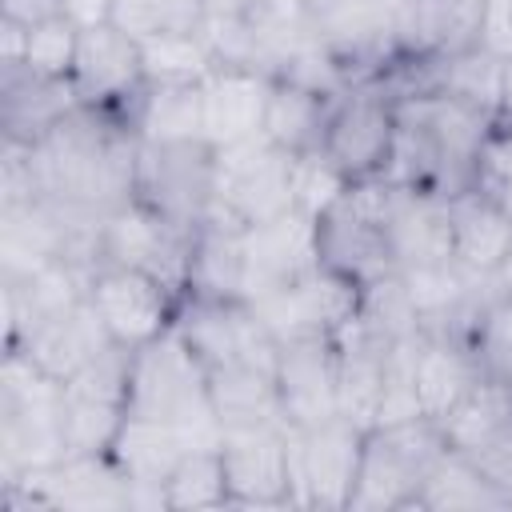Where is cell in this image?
Here are the masks:
<instances>
[{
	"label": "cell",
	"instance_id": "2e32d148",
	"mask_svg": "<svg viewBox=\"0 0 512 512\" xmlns=\"http://www.w3.org/2000/svg\"><path fill=\"white\" fill-rule=\"evenodd\" d=\"M88 300L104 316V324H108V332H112L116 344L144 348L156 336H164L168 328H176V316H180V300L184 296L168 280H160L152 272L100 264L92 272Z\"/></svg>",
	"mask_w": 512,
	"mask_h": 512
},
{
	"label": "cell",
	"instance_id": "d4e9b609",
	"mask_svg": "<svg viewBox=\"0 0 512 512\" xmlns=\"http://www.w3.org/2000/svg\"><path fill=\"white\" fill-rule=\"evenodd\" d=\"M116 340L104 324V316L96 312V304L84 296L80 304H72L68 312L52 316L44 328H36L20 352H28L48 376L56 380H72L84 364H92L100 352H108Z\"/></svg>",
	"mask_w": 512,
	"mask_h": 512
},
{
	"label": "cell",
	"instance_id": "484cf974",
	"mask_svg": "<svg viewBox=\"0 0 512 512\" xmlns=\"http://www.w3.org/2000/svg\"><path fill=\"white\" fill-rule=\"evenodd\" d=\"M492 0H412L408 4V52L444 60L488 44Z\"/></svg>",
	"mask_w": 512,
	"mask_h": 512
},
{
	"label": "cell",
	"instance_id": "7dc6e473",
	"mask_svg": "<svg viewBox=\"0 0 512 512\" xmlns=\"http://www.w3.org/2000/svg\"><path fill=\"white\" fill-rule=\"evenodd\" d=\"M420 336L392 344L388 352V368H384V396H380V416L376 424H392V420H416L420 412V396H416V352H420Z\"/></svg>",
	"mask_w": 512,
	"mask_h": 512
},
{
	"label": "cell",
	"instance_id": "d6986e66",
	"mask_svg": "<svg viewBox=\"0 0 512 512\" xmlns=\"http://www.w3.org/2000/svg\"><path fill=\"white\" fill-rule=\"evenodd\" d=\"M316 264H320V248H316L312 216L292 208L276 220L244 228V300H260Z\"/></svg>",
	"mask_w": 512,
	"mask_h": 512
},
{
	"label": "cell",
	"instance_id": "c3c4849f",
	"mask_svg": "<svg viewBox=\"0 0 512 512\" xmlns=\"http://www.w3.org/2000/svg\"><path fill=\"white\" fill-rule=\"evenodd\" d=\"M472 192H480L484 200H492L496 208H504L512 216V132L508 128H492L472 160Z\"/></svg>",
	"mask_w": 512,
	"mask_h": 512
},
{
	"label": "cell",
	"instance_id": "cb8c5ba5",
	"mask_svg": "<svg viewBox=\"0 0 512 512\" xmlns=\"http://www.w3.org/2000/svg\"><path fill=\"white\" fill-rule=\"evenodd\" d=\"M388 240L396 256V272L452 260V216L444 196L412 192L408 184H392L388 204Z\"/></svg>",
	"mask_w": 512,
	"mask_h": 512
},
{
	"label": "cell",
	"instance_id": "6f0895ef",
	"mask_svg": "<svg viewBox=\"0 0 512 512\" xmlns=\"http://www.w3.org/2000/svg\"><path fill=\"white\" fill-rule=\"evenodd\" d=\"M500 128H508V132H512V124H500Z\"/></svg>",
	"mask_w": 512,
	"mask_h": 512
},
{
	"label": "cell",
	"instance_id": "8992f818",
	"mask_svg": "<svg viewBox=\"0 0 512 512\" xmlns=\"http://www.w3.org/2000/svg\"><path fill=\"white\" fill-rule=\"evenodd\" d=\"M400 140V96L384 80H360L332 104L320 152L344 172L348 184L392 172Z\"/></svg>",
	"mask_w": 512,
	"mask_h": 512
},
{
	"label": "cell",
	"instance_id": "4316f807",
	"mask_svg": "<svg viewBox=\"0 0 512 512\" xmlns=\"http://www.w3.org/2000/svg\"><path fill=\"white\" fill-rule=\"evenodd\" d=\"M336 352H340V372H336L340 416L360 424V428H372L376 416H380L384 368H388L392 344H380L364 328L348 324L344 332H336Z\"/></svg>",
	"mask_w": 512,
	"mask_h": 512
},
{
	"label": "cell",
	"instance_id": "9f6ffc18",
	"mask_svg": "<svg viewBox=\"0 0 512 512\" xmlns=\"http://www.w3.org/2000/svg\"><path fill=\"white\" fill-rule=\"evenodd\" d=\"M508 512H512V488H508Z\"/></svg>",
	"mask_w": 512,
	"mask_h": 512
},
{
	"label": "cell",
	"instance_id": "ba28073f",
	"mask_svg": "<svg viewBox=\"0 0 512 512\" xmlns=\"http://www.w3.org/2000/svg\"><path fill=\"white\" fill-rule=\"evenodd\" d=\"M316 28L352 84L380 80L408 52V0H316Z\"/></svg>",
	"mask_w": 512,
	"mask_h": 512
},
{
	"label": "cell",
	"instance_id": "5b68a950",
	"mask_svg": "<svg viewBox=\"0 0 512 512\" xmlns=\"http://www.w3.org/2000/svg\"><path fill=\"white\" fill-rule=\"evenodd\" d=\"M392 176L356 180L344 196L316 216V248L320 264L368 284L384 272H396L392 240H388V204H392Z\"/></svg>",
	"mask_w": 512,
	"mask_h": 512
},
{
	"label": "cell",
	"instance_id": "6da1fadb",
	"mask_svg": "<svg viewBox=\"0 0 512 512\" xmlns=\"http://www.w3.org/2000/svg\"><path fill=\"white\" fill-rule=\"evenodd\" d=\"M32 156L44 196L60 204L104 216L136 196L140 136L104 108H72L52 132L32 144Z\"/></svg>",
	"mask_w": 512,
	"mask_h": 512
},
{
	"label": "cell",
	"instance_id": "4fadbf2b",
	"mask_svg": "<svg viewBox=\"0 0 512 512\" xmlns=\"http://www.w3.org/2000/svg\"><path fill=\"white\" fill-rule=\"evenodd\" d=\"M176 332L192 344V352L204 360V368H240L260 364L276 368L280 340L268 332L260 312L248 300L236 296H184Z\"/></svg>",
	"mask_w": 512,
	"mask_h": 512
},
{
	"label": "cell",
	"instance_id": "8d00e7d4",
	"mask_svg": "<svg viewBox=\"0 0 512 512\" xmlns=\"http://www.w3.org/2000/svg\"><path fill=\"white\" fill-rule=\"evenodd\" d=\"M512 424V384L500 376H480L464 400L440 420L448 448L456 452H472L484 440H492L496 432H504Z\"/></svg>",
	"mask_w": 512,
	"mask_h": 512
},
{
	"label": "cell",
	"instance_id": "e0dca14e",
	"mask_svg": "<svg viewBox=\"0 0 512 512\" xmlns=\"http://www.w3.org/2000/svg\"><path fill=\"white\" fill-rule=\"evenodd\" d=\"M260 320L268 324V332L284 344V340H304V336H336L352 324L356 304H360V284L316 264L304 276H296L292 284L248 300Z\"/></svg>",
	"mask_w": 512,
	"mask_h": 512
},
{
	"label": "cell",
	"instance_id": "f5cc1de1",
	"mask_svg": "<svg viewBox=\"0 0 512 512\" xmlns=\"http://www.w3.org/2000/svg\"><path fill=\"white\" fill-rule=\"evenodd\" d=\"M196 8L204 16V24L208 20H244L252 0H196Z\"/></svg>",
	"mask_w": 512,
	"mask_h": 512
},
{
	"label": "cell",
	"instance_id": "30bf717a",
	"mask_svg": "<svg viewBox=\"0 0 512 512\" xmlns=\"http://www.w3.org/2000/svg\"><path fill=\"white\" fill-rule=\"evenodd\" d=\"M136 196L152 204L164 220L196 232L216 208V148L208 140H140Z\"/></svg>",
	"mask_w": 512,
	"mask_h": 512
},
{
	"label": "cell",
	"instance_id": "1f68e13d",
	"mask_svg": "<svg viewBox=\"0 0 512 512\" xmlns=\"http://www.w3.org/2000/svg\"><path fill=\"white\" fill-rule=\"evenodd\" d=\"M500 80H504V52L492 44L424 64V92H444L460 104H472L496 124H500Z\"/></svg>",
	"mask_w": 512,
	"mask_h": 512
},
{
	"label": "cell",
	"instance_id": "83f0119b",
	"mask_svg": "<svg viewBox=\"0 0 512 512\" xmlns=\"http://www.w3.org/2000/svg\"><path fill=\"white\" fill-rule=\"evenodd\" d=\"M484 376L472 344L456 340V336H436L424 332L420 352H416V396H420V412L428 420H444L464 392Z\"/></svg>",
	"mask_w": 512,
	"mask_h": 512
},
{
	"label": "cell",
	"instance_id": "ab89813d",
	"mask_svg": "<svg viewBox=\"0 0 512 512\" xmlns=\"http://www.w3.org/2000/svg\"><path fill=\"white\" fill-rule=\"evenodd\" d=\"M140 60H144V80L148 84H200L216 68L212 48L204 40V28L140 40Z\"/></svg>",
	"mask_w": 512,
	"mask_h": 512
},
{
	"label": "cell",
	"instance_id": "7402d4cb",
	"mask_svg": "<svg viewBox=\"0 0 512 512\" xmlns=\"http://www.w3.org/2000/svg\"><path fill=\"white\" fill-rule=\"evenodd\" d=\"M272 80L276 76L256 68H212L204 80V140L212 148H228L260 136Z\"/></svg>",
	"mask_w": 512,
	"mask_h": 512
},
{
	"label": "cell",
	"instance_id": "60d3db41",
	"mask_svg": "<svg viewBox=\"0 0 512 512\" xmlns=\"http://www.w3.org/2000/svg\"><path fill=\"white\" fill-rule=\"evenodd\" d=\"M108 20L132 40H156L176 32H200L204 16L196 0H112Z\"/></svg>",
	"mask_w": 512,
	"mask_h": 512
},
{
	"label": "cell",
	"instance_id": "e575fe53",
	"mask_svg": "<svg viewBox=\"0 0 512 512\" xmlns=\"http://www.w3.org/2000/svg\"><path fill=\"white\" fill-rule=\"evenodd\" d=\"M416 508L420 512H508V488L496 484L464 452L448 448L432 468Z\"/></svg>",
	"mask_w": 512,
	"mask_h": 512
},
{
	"label": "cell",
	"instance_id": "681fc988",
	"mask_svg": "<svg viewBox=\"0 0 512 512\" xmlns=\"http://www.w3.org/2000/svg\"><path fill=\"white\" fill-rule=\"evenodd\" d=\"M472 464H480L496 484H504V488H512V424L504 428V432H496L492 440H484L480 448H472V452H464Z\"/></svg>",
	"mask_w": 512,
	"mask_h": 512
},
{
	"label": "cell",
	"instance_id": "5bb4252c",
	"mask_svg": "<svg viewBox=\"0 0 512 512\" xmlns=\"http://www.w3.org/2000/svg\"><path fill=\"white\" fill-rule=\"evenodd\" d=\"M220 460L228 476V508H296L284 420L220 428Z\"/></svg>",
	"mask_w": 512,
	"mask_h": 512
},
{
	"label": "cell",
	"instance_id": "603a6c76",
	"mask_svg": "<svg viewBox=\"0 0 512 512\" xmlns=\"http://www.w3.org/2000/svg\"><path fill=\"white\" fill-rule=\"evenodd\" d=\"M72 108H80L72 80L40 76L24 64H0V132L8 140L36 144Z\"/></svg>",
	"mask_w": 512,
	"mask_h": 512
},
{
	"label": "cell",
	"instance_id": "4dcf8cb0",
	"mask_svg": "<svg viewBox=\"0 0 512 512\" xmlns=\"http://www.w3.org/2000/svg\"><path fill=\"white\" fill-rule=\"evenodd\" d=\"M184 296H236V300H244V228L240 224L212 212L192 232Z\"/></svg>",
	"mask_w": 512,
	"mask_h": 512
},
{
	"label": "cell",
	"instance_id": "bcb514c9",
	"mask_svg": "<svg viewBox=\"0 0 512 512\" xmlns=\"http://www.w3.org/2000/svg\"><path fill=\"white\" fill-rule=\"evenodd\" d=\"M484 376H500L512 380V296H492L468 336Z\"/></svg>",
	"mask_w": 512,
	"mask_h": 512
},
{
	"label": "cell",
	"instance_id": "f907efd6",
	"mask_svg": "<svg viewBox=\"0 0 512 512\" xmlns=\"http://www.w3.org/2000/svg\"><path fill=\"white\" fill-rule=\"evenodd\" d=\"M64 0H0V16L4 20H16L24 28L40 24V20H52V16H64Z\"/></svg>",
	"mask_w": 512,
	"mask_h": 512
},
{
	"label": "cell",
	"instance_id": "ffe728a7",
	"mask_svg": "<svg viewBox=\"0 0 512 512\" xmlns=\"http://www.w3.org/2000/svg\"><path fill=\"white\" fill-rule=\"evenodd\" d=\"M88 264L76 260H52L28 276H0L4 296V348H20L36 328H44L52 316L68 312L88 296L92 284Z\"/></svg>",
	"mask_w": 512,
	"mask_h": 512
},
{
	"label": "cell",
	"instance_id": "b9f144b4",
	"mask_svg": "<svg viewBox=\"0 0 512 512\" xmlns=\"http://www.w3.org/2000/svg\"><path fill=\"white\" fill-rule=\"evenodd\" d=\"M132 360H136V348L112 344V348L100 352L92 364H84L72 380H64V392H68V396H84V400H100V404H120V408H128Z\"/></svg>",
	"mask_w": 512,
	"mask_h": 512
},
{
	"label": "cell",
	"instance_id": "ee69618b",
	"mask_svg": "<svg viewBox=\"0 0 512 512\" xmlns=\"http://www.w3.org/2000/svg\"><path fill=\"white\" fill-rule=\"evenodd\" d=\"M128 408L120 404H100L84 396L64 392V432H68V452H108Z\"/></svg>",
	"mask_w": 512,
	"mask_h": 512
},
{
	"label": "cell",
	"instance_id": "7c38bea8",
	"mask_svg": "<svg viewBox=\"0 0 512 512\" xmlns=\"http://www.w3.org/2000/svg\"><path fill=\"white\" fill-rule=\"evenodd\" d=\"M188 256H192V232L164 220L152 204L140 196H128L100 220L96 236V268H140L160 280H168L180 296L188 288Z\"/></svg>",
	"mask_w": 512,
	"mask_h": 512
},
{
	"label": "cell",
	"instance_id": "7bdbcfd3",
	"mask_svg": "<svg viewBox=\"0 0 512 512\" xmlns=\"http://www.w3.org/2000/svg\"><path fill=\"white\" fill-rule=\"evenodd\" d=\"M76 44H80V24L68 12L52 16V20H40V24L28 28L24 68H32L40 76L68 80L72 76V60H76Z\"/></svg>",
	"mask_w": 512,
	"mask_h": 512
},
{
	"label": "cell",
	"instance_id": "d6a6232c",
	"mask_svg": "<svg viewBox=\"0 0 512 512\" xmlns=\"http://www.w3.org/2000/svg\"><path fill=\"white\" fill-rule=\"evenodd\" d=\"M132 128L148 144L204 140V80L200 84H148L136 96Z\"/></svg>",
	"mask_w": 512,
	"mask_h": 512
},
{
	"label": "cell",
	"instance_id": "9a60e30c",
	"mask_svg": "<svg viewBox=\"0 0 512 512\" xmlns=\"http://www.w3.org/2000/svg\"><path fill=\"white\" fill-rule=\"evenodd\" d=\"M72 92L88 108H104L132 128V108L144 88L140 40L120 32L112 20L80 24V44L72 60ZM136 132V128H132Z\"/></svg>",
	"mask_w": 512,
	"mask_h": 512
},
{
	"label": "cell",
	"instance_id": "816d5d0a",
	"mask_svg": "<svg viewBox=\"0 0 512 512\" xmlns=\"http://www.w3.org/2000/svg\"><path fill=\"white\" fill-rule=\"evenodd\" d=\"M24 48H28V28L0 16V64H24Z\"/></svg>",
	"mask_w": 512,
	"mask_h": 512
},
{
	"label": "cell",
	"instance_id": "52a82bcc",
	"mask_svg": "<svg viewBox=\"0 0 512 512\" xmlns=\"http://www.w3.org/2000/svg\"><path fill=\"white\" fill-rule=\"evenodd\" d=\"M0 504L28 508H76V512H124L136 508V488L112 452H68L44 472H24L0 484Z\"/></svg>",
	"mask_w": 512,
	"mask_h": 512
},
{
	"label": "cell",
	"instance_id": "ac0fdd59",
	"mask_svg": "<svg viewBox=\"0 0 512 512\" xmlns=\"http://www.w3.org/2000/svg\"><path fill=\"white\" fill-rule=\"evenodd\" d=\"M336 372H340L336 336L284 340L276 352V392H280L284 424L308 428L328 416H340Z\"/></svg>",
	"mask_w": 512,
	"mask_h": 512
},
{
	"label": "cell",
	"instance_id": "f35d334b",
	"mask_svg": "<svg viewBox=\"0 0 512 512\" xmlns=\"http://www.w3.org/2000/svg\"><path fill=\"white\" fill-rule=\"evenodd\" d=\"M352 324L364 328L368 336H376L380 344H400V340H412L424 332L420 312H416L412 292L400 272H384V276L360 284V304H356Z\"/></svg>",
	"mask_w": 512,
	"mask_h": 512
},
{
	"label": "cell",
	"instance_id": "74e56055",
	"mask_svg": "<svg viewBox=\"0 0 512 512\" xmlns=\"http://www.w3.org/2000/svg\"><path fill=\"white\" fill-rule=\"evenodd\" d=\"M160 508L164 512H208V508H228V476L220 460V440L192 444L184 460L172 468V476L160 488Z\"/></svg>",
	"mask_w": 512,
	"mask_h": 512
},
{
	"label": "cell",
	"instance_id": "f1b7e54d",
	"mask_svg": "<svg viewBox=\"0 0 512 512\" xmlns=\"http://www.w3.org/2000/svg\"><path fill=\"white\" fill-rule=\"evenodd\" d=\"M448 216H452V260L464 264L472 276L492 280L512 248V216L472 188L448 200Z\"/></svg>",
	"mask_w": 512,
	"mask_h": 512
},
{
	"label": "cell",
	"instance_id": "db71d44e",
	"mask_svg": "<svg viewBox=\"0 0 512 512\" xmlns=\"http://www.w3.org/2000/svg\"><path fill=\"white\" fill-rule=\"evenodd\" d=\"M500 124H512V48L504 52V80H500Z\"/></svg>",
	"mask_w": 512,
	"mask_h": 512
},
{
	"label": "cell",
	"instance_id": "f6af8a7d",
	"mask_svg": "<svg viewBox=\"0 0 512 512\" xmlns=\"http://www.w3.org/2000/svg\"><path fill=\"white\" fill-rule=\"evenodd\" d=\"M348 180L344 172L324 156V152H304V156H292V208L304 212V216H320L328 212L340 196H344Z\"/></svg>",
	"mask_w": 512,
	"mask_h": 512
},
{
	"label": "cell",
	"instance_id": "f546056e",
	"mask_svg": "<svg viewBox=\"0 0 512 512\" xmlns=\"http://www.w3.org/2000/svg\"><path fill=\"white\" fill-rule=\"evenodd\" d=\"M332 104H336V96L316 92L308 84H296L288 76H276L272 96H268V112H264V136L276 148H284L288 156L320 152Z\"/></svg>",
	"mask_w": 512,
	"mask_h": 512
},
{
	"label": "cell",
	"instance_id": "680465c9",
	"mask_svg": "<svg viewBox=\"0 0 512 512\" xmlns=\"http://www.w3.org/2000/svg\"><path fill=\"white\" fill-rule=\"evenodd\" d=\"M408 4H412V0H408Z\"/></svg>",
	"mask_w": 512,
	"mask_h": 512
},
{
	"label": "cell",
	"instance_id": "44dd1931",
	"mask_svg": "<svg viewBox=\"0 0 512 512\" xmlns=\"http://www.w3.org/2000/svg\"><path fill=\"white\" fill-rule=\"evenodd\" d=\"M192 444H208V440H196L180 428H168V424H156V420H144V416H124L116 440H112V456L116 464L124 468V476L132 480L136 488V508H160V488L164 480L172 476V468L184 460V452Z\"/></svg>",
	"mask_w": 512,
	"mask_h": 512
},
{
	"label": "cell",
	"instance_id": "d590c367",
	"mask_svg": "<svg viewBox=\"0 0 512 512\" xmlns=\"http://www.w3.org/2000/svg\"><path fill=\"white\" fill-rule=\"evenodd\" d=\"M208 388H212V408H216L220 428L284 420L280 416V392H276V368H260V364L212 368Z\"/></svg>",
	"mask_w": 512,
	"mask_h": 512
},
{
	"label": "cell",
	"instance_id": "11a10c76",
	"mask_svg": "<svg viewBox=\"0 0 512 512\" xmlns=\"http://www.w3.org/2000/svg\"><path fill=\"white\" fill-rule=\"evenodd\" d=\"M492 284H496V292H500V296H512V248H508V256L500 260V268H496Z\"/></svg>",
	"mask_w": 512,
	"mask_h": 512
},
{
	"label": "cell",
	"instance_id": "91938a15",
	"mask_svg": "<svg viewBox=\"0 0 512 512\" xmlns=\"http://www.w3.org/2000/svg\"><path fill=\"white\" fill-rule=\"evenodd\" d=\"M508 384H512V380H508Z\"/></svg>",
	"mask_w": 512,
	"mask_h": 512
},
{
	"label": "cell",
	"instance_id": "8fae6325",
	"mask_svg": "<svg viewBox=\"0 0 512 512\" xmlns=\"http://www.w3.org/2000/svg\"><path fill=\"white\" fill-rule=\"evenodd\" d=\"M216 216L252 228L292 212V156L264 132L216 148Z\"/></svg>",
	"mask_w": 512,
	"mask_h": 512
},
{
	"label": "cell",
	"instance_id": "9c48e42d",
	"mask_svg": "<svg viewBox=\"0 0 512 512\" xmlns=\"http://www.w3.org/2000/svg\"><path fill=\"white\" fill-rule=\"evenodd\" d=\"M360 424L344 416H328L308 428L288 424V452H292V492L296 508L304 512H348L356 476H360V452H364Z\"/></svg>",
	"mask_w": 512,
	"mask_h": 512
},
{
	"label": "cell",
	"instance_id": "277c9868",
	"mask_svg": "<svg viewBox=\"0 0 512 512\" xmlns=\"http://www.w3.org/2000/svg\"><path fill=\"white\" fill-rule=\"evenodd\" d=\"M448 452L444 428L428 416L372 424L364 432L360 476L348 512H408L416 508L432 468Z\"/></svg>",
	"mask_w": 512,
	"mask_h": 512
},
{
	"label": "cell",
	"instance_id": "7a4b0ae2",
	"mask_svg": "<svg viewBox=\"0 0 512 512\" xmlns=\"http://www.w3.org/2000/svg\"><path fill=\"white\" fill-rule=\"evenodd\" d=\"M68 456L64 380L48 376L28 352L0 356V484L44 472Z\"/></svg>",
	"mask_w": 512,
	"mask_h": 512
},
{
	"label": "cell",
	"instance_id": "836d02e7",
	"mask_svg": "<svg viewBox=\"0 0 512 512\" xmlns=\"http://www.w3.org/2000/svg\"><path fill=\"white\" fill-rule=\"evenodd\" d=\"M244 20H248L260 60L272 76L284 64H292L300 52L324 44L320 28H316V0H252Z\"/></svg>",
	"mask_w": 512,
	"mask_h": 512
},
{
	"label": "cell",
	"instance_id": "3957f363",
	"mask_svg": "<svg viewBox=\"0 0 512 512\" xmlns=\"http://www.w3.org/2000/svg\"><path fill=\"white\" fill-rule=\"evenodd\" d=\"M128 416L180 428L196 440H220L208 368L176 328L136 348L132 384H128Z\"/></svg>",
	"mask_w": 512,
	"mask_h": 512
}]
</instances>
